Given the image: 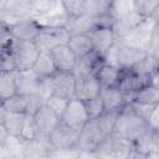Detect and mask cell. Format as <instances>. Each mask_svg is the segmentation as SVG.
Returning a JSON list of instances; mask_svg holds the SVG:
<instances>
[{
  "label": "cell",
  "mask_w": 159,
  "mask_h": 159,
  "mask_svg": "<svg viewBox=\"0 0 159 159\" xmlns=\"http://www.w3.org/2000/svg\"><path fill=\"white\" fill-rule=\"evenodd\" d=\"M148 127L147 120L139 117L129 103H125L119 111L112 134L134 142Z\"/></svg>",
  "instance_id": "cell-1"
},
{
  "label": "cell",
  "mask_w": 159,
  "mask_h": 159,
  "mask_svg": "<svg viewBox=\"0 0 159 159\" xmlns=\"http://www.w3.org/2000/svg\"><path fill=\"white\" fill-rule=\"evenodd\" d=\"M111 134L106 132L98 118L89 119L81 129V134L76 145V149L87 153H96L99 144Z\"/></svg>",
  "instance_id": "cell-2"
},
{
  "label": "cell",
  "mask_w": 159,
  "mask_h": 159,
  "mask_svg": "<svg viewBox=\"0 0 159 159\" xmlns=\"http://www.w3.org/2000/svg\"><path fill=\"white\" fill-rule=\"evenodd\" d=\"M155 22L150 20L149 17H145L139 26H137L132 32H129L125 36L118 37L117 42L120 46H127V47H133V48H139V50H148V46L152 40V35L155 27Z\"/></svg>",
  "instance_id": "cell-3"
},
{
  "label": "cell",
  "mask_w": 159,
  "mask_h": 159,
  "mask_svg": "<svg viewBox=\"0 0 159 159\" xmlns=\"http://www.w3.org/2000/svg\"><path fill=\"white\" fill-rule=\"evenodd\" d=\"M12 53L17 71L32 70L41 51L35 41H16L14 42Z\"/></svg>",
  "instance_id": "cell-4"
},
{
  "label": "cell",
  "mask_w": 159,
  "mask_h": 159,
  "mask_svg": "<svg viewBox=\"0 0 159 159\" xmlns=\"http://www.w3.org/2000/svg\"><path fill=\"white\" fill-rule=\"evenodd\" d=\"M71 37V34L66 29L62 27H41L39 35L35 39L36 45L39 46L40 51L51 52L53 48L61 45H66Z\"/></svg>",
  "instance_id": "cell-5"
},
{
  "label": "cell",
  "mask_w": 159,
  "mask_h": 159,
  "mask_svg": "<svg viewBox=\"0 0 159 159\" xmlns=\"http://www.w3.org/2000/svg\"><path fill=\"white\" fill-rule=\"evenodd\" d=\"M82 128L72 127L61 120L57 128L50 135V140L55 148V150H70L75 149L81 134Z\"/></svg>",
  "instance_id": "cell-6"
},
{
  "label": "cell",
  "mask_w": 159,
  "mask_h": 159,
  "mask_svg": "<svg viewBox=\"0 0 159 159\" xmlns=\"http://www.w3.org/2000/svg\"><path fill=\"white\" fill-rule=\"evenodd\" d=\"M4 27L16 41H35L41 30V25L34 17H25Z\"/></svg>",
  "instance_id": "cell-7"
},
{
  "label": "cell",
  "mask_w": 159,
  "mask_h": 159,
  "mask_svg": "<svg viewBox=\"0 0 159 159\" xmlns=\"http://www.w3.org/2000/svg\"><path fill=\"white\" fill-rule=\"evenodd\" d=\"M61 120L68 125L82 128L89 120L84 102L76 97L71 98L68 101V104H67L65 112L61 116Z\"/></svg>",
  "instance_id": "cell-8"
},
{
  "label": "cell",
  "mask_w": 159,
  "mask_h": 159,
  "mask_svg": "<svg viewBox=\"0 0 159 159\" xmlns=\"http://www.w3.org/2000/svg\"><path fill=\"white\" fill-rule=\"evenodd\" d=\"M34 19L41 25V27H62L66 26L70 16L63 6L62 0H58L50 10L34 16Z\"/></svg>",
  "instance_id": "cell-9"
},
{
  "label": "cell",
  "mask_w": 159,
  "mask_h": 159,
  "mask_svg": "<svg viewBox=\"0 0 159 159\" xmlns=\"http://www.w3.org/2000/svg\"><path fill=\"white\" fill-rule=\"evenodd\" d=\"M101 89L102 87L96 75L89 73L76 77V94H75L76 98L86 102L91 98L99 96Z\"/></svg>",
  "instance_id": "cell-10"
},
{
  "label": "cell",
  "mask_w": 159,
  "mask_h": 159,
  "mask_svg": "<svg viewBox=\"0 0 159 159\" xmlns=\"http://www.w3.org/2000/svg\"><path fill=\"white\" fill-rule=\"evenodd\" d=\"M88 34L92 39L93 50L99 55H103L117 41V36L112 26H96Z\"/></svg>",
  "instance_id": "cell-11"
},
{
  "label": "cell",
  "mask_w": 159,
  "mask_h": 159,
  "mask_svg": "<svg viewBox=\"0 0 159 159\" xmlns=\"http://www.w3.org/2000/svg\"><path fill=\"white\" fill-rule=\"evenodd\" d=\"M35 120L37 124L39 134L50 137L52 132L57 128V125L61 123V117L53 112L51 108H48L46 104L42 106L35 114Z\"/></svg>",
  "instance_id": "cell-12"
},
{
  "label": "cell",
  "mask_w": 159,
  "mask_h": 159,
  "mask_svg": "<svg viewBox=\"0 0 159 159\" xmlns=\"http://www.w3.org/2000/svg\"><path fill=\"white\" fill-rule=\"evenodd\" d=\"M53 88L55 94L65 97V98H73L76 94V76L73 72H65L57 71L53 76Z\"/></svg>",
  "instance_id": "cell-13"
},
{
  "label": "cell",
  "mask_w": 159,
  "mask_h": 159,
  "mask_svg": "<svg viewBox=\"0 0 159 159\" xmlns=\"http://www.w3.org/2000/svg\"><path fill=\"white\" fill-rule=\"evenodd\" d=\"M144 19H145L144 15H142L139 11L134 10V11H130L129 14H125L123 16L114 19L112 29H113V31L118 39V37L125 36L129 32H132L137 26H139L142 24V21Z\"/></svg>",
  "instance_id": "cell-14"
},
{
  "label": "cell",
  "mask_w": 159,
  "mask_h": 159,
  "mask_svg": "<svg viewBox=\"0 0 159 159\" xmlns=\"http://www.w3.org/2000/svg\"><path fill=\"white\" fill-rule=\"evenodd\" d=\"M51 55L53 57L55 65L57 67V71H65V72H72L78 57L76 53L71 50V47L66 45L57 46L51 51Z\"/></svg>",
  "instance_id": "cell-15"
},
{
  "label": "cell",
  "mask_w": 159,
  "mask_h": 159,
  "mask_svg": "<svg viewBox=\"0 0 159 159\" xmlns=\"http://www.w3.org/2000/svg\"><path fill=\"white\" fill-rule=\"evenodd\" d=\"M149 83H150V76L134 73L132 71H123L118 87L125 94H133Z\"/></svg>",
  "instance_id": "cell-16"
},
{
  "label": "cell",
  "mask_w": 159,
  "mask_h": 159,
  "mask_svg": "<svg viewBox=\"0 0 159 159\" xmlns=\"http://www.w3.org/2000/svg\"><path fill=\"white\" fill-rule=\"evenodd\" d=\"M2 12L4 15L9 14L10 17L15 19V22L25 17H31L32 0H5L2 4Z\"/></svg>",
  "instance_id": "cell-17"
},
{
  "label": "cell",
  "mask_w": 159,
  "mask_h": 159,
  "mask_svg": "<svg viewBox=\"0 0 159 159\" xmlns=\"http://www.w3.org/2000/svg\"><path fill=\"white\" fill-rule=\"evenodd\" d=\"M97 26L96 16L91 15L89 12H84L78 16H70L66 29L71 35L76 34H88L93 27Z\"/></svg>",
  "instance_id": "cell-18"
},
{
  "label": "cell",
  "mask_w": 159,
  "mask_h": 159,
  "mask_svg": "<svg viewBox=\"0 0 159 159\" xmlns=\"http://www.w3.org/2000/svg\"><path fill=\"white\" fill-rule=\"evenodd\" d=\"M99 96L104 103L106 111L120 109L125 104V93L118 86L102 87Z\"/></svg>",
  "instance_id": "cell-19"
},
{
  "label": "cell",
  "mask_w": 159,
  "mask_h": 159,
  "mask_svg": "<svg viewBox=\"0 0 159 159\" xmlns=\"http://www.w3.org/2000/svg\"><path fill=\"white\" fill-rule=\"evenodd\" d=\"M157 132L155 129L148 127L135 140L134 147L135 150L144 158L149 157L152 153L157 152Z\"/></svg>",
  "instance_id": "cell-20"
},
{
  "label": "cell",
  "mask_w": 159,
  "mask_h": 159,
  "mask_svg": "<svg viewBox=\"0 0 159 159\" xmlns=\"http://www.w3.org/2000/svg\"><path fill=\"white\" fill-rule=\"evenodd\" d=\"M147 55L148 53L144 50L127 47V46H120L119 47V68L122 71H129L139 61H142Z\"/></svg>",
  "instance_id": "cell-21"
},
{
  "label": "cell",
  "mask_w": 159,
  "mask_h": 159,
  "mask_svg": "<svg viewBox=\"0 0 159 159\" xmlns=\"http://www.w3.org/2000/svg\"><path fill=\"white\" fill-rule=\"evenodd\" d=\"M25 113L22 112H9L1 108V116H0V124L5 127V129L9 132V134L20 137L24 119H25Z\"/></svg>",
  "instance_id": "cell-22"
},
{
  "label": "cell",
  "mask_w": 159,
  "mask_h": 159,
  "mask_svg": "<svg viewBox=\"0 0 159 159\" xmlns=\"http://www.w3.org/2000/svg\"><path fill=\"white\" fill-rule=\"evenodd\" d=\"M40 77L34 70L17 71V92L25 96H30L37 91Z\"/></svg>",
  "instance_id": "cell-23"
},
{
  "label": "cell",
  "mask_w": 159,
  "mask_h": 159,
  "mask_svg": "<svg viewBox=\"0 0 159 159\" xmlns=\"http://www.w3.org/2000/svg\"><path fill=\"white\" fill-rule=\"evenodd\" d=\"M67 45L71 47V50L76 53L77 57H82L93 50V43L89 34H76L71 35Z\"/></svg>",
  "instance_id": "cell-24"
},
{
  "label": "cell",
  "mask_w": 159,
  "mask_h": 159,
  "mask_svg": "<svg viewBox=\"0 0 159 159\" xmlns=\"http://www.w3.org/2000/svg\"><path fill=\"white\" fill-rule=\"evenodd\" d=\"M35 73L42 78V77H51L53 76L56 72H57V67L55 65V61H53V57L51 55V52H47V51H41L34 68Z\"/></svg>",
  "instance_id": "cell-25"
},
{
  "label": "cell",
  "mask_w": 159,
  "mask_h": 159,
  "mask_svg": "<svg viewBox=\"0 0 159 159\" xmlns=\"http://www.w3.org/2000/svg\"><path fill=\"white\" fill-rule=\"evenodd\" d=\"M122 72H123L122 70L104 63L98 70L96 76L101 83V87H112V86H118L119 80L122 77Z\"/></svg>",
  "instance_id": "cell-26"
},
{
  "label": "cell",
  "mask_w": 159,
  "mask_h": 159,
  "mask_svg": "<svg viewBox=\"0 0 159 159\" xmlns=\"http://www.w3.org/2000/svg\"><path fill=\"white\" fill-rule=\"evenodd\" d=\"M17 93V71L1 72L0 76V98L5 101Z\"/></svg>",
  "instance_id": "cell-27"
},
{
  "label": "cell",
  "mask_w": 159,
  "mask_h": 159,
  "mask_svg": "<svg viewBox=\"0 0 159 159\" xmlns=\"http://www.w3.org/2000/svg\"><path fill=\"white\" fill-rule=\"evenodd\" d=\"M130 97V101L134 99V101H138V102H142V103H147V104H159V89L149 83L147 84L145 87H143L142 89L137 91L135 93L133 94H127Z\"/></svg>",
  "instance_id": "cell-28"
},
{
  "label": "cell",
  "mask_w": 159,
  "mask_h": 159,
  "mask_svg": "<svg viewBox=\"0 0 159 159\" xmlns=\"http://www.w3.org/2000/svg\"><path fill=\"white\" fill-rule=\"evenodd\" d=\"M27 106H29V97L21 93H15L10 98L1 101V108L9 112H27Z\"/></svg>",
  "instance_id": "cell-29"
},
{
  "label": "cell",
  "mask_w": 159,
  "mask_h": 159,
  "mask_svg": "<svg viewBox=\"0 0 159 159\" xmlns=\"http://www.w3.org/2000/svg\"><path fill=\"white\" fill-rule=\"evenodd\" d=\"M159 70V60L155 58L152 55H147L142 61H139L132 70V72L134 73H139V75H147V76H152L153 73H155Z\"/></svg>",
  "instance_id": "cell-30"
},
{
  "label": "cell",
  "mask_w": 159,
  "mask_h": 159,
  "mask_svg": "<svg viewBox=\"0 0 159 159\" xmlns=\"http://www.w3.org/2000/svg\"><path fill=\"white\" fill-rule=\"evenodd\" d=\"M37 135H39V129H37V124L35 120V116L32 113L26 112L20 138L25 142H30V140H34Z\"/></svg>",
  "instance_id": "cell-31"
},
{
  "label": "cell",
  "mask_w": 159,
  "mask_h": 159,
  "mask_svg": "<svg viewBox=\"0 0 159 159\" xmlns=\"http://www.w3.org/2000/svg\"><path fill=\"white\" fill-rule=\"evenodd\" d=\"M134 10H135V0H112L109 12L114 19H117Z\"/></svg>",
  "instance_id": "cell-32"
},
{
  "label": "cell",
  "mask_w": 159,
  "mask_h": 159,
  "mask_svg": "<svg viewBox=\"0 0 159 159\" xmlns=\"http://www.w3.org/2000/svg\"><path fill=\"white\" fill-rule=\"evenodd\" d=\"M84 104H86V109H87V113H88L89 119L99 118L106 112L104 103H103L101 96H97L94 98H91V99L86 101Z\"/></svg>",
  "instance_id": "cell-33"
},
{
  "label": "cell",
  "mask_w": 159,
  "mask_h": 159,
  "mask_svg": "<svg viewBox=\"0 0 159 159\" xmlns=\"http://www.w3.org/2000/svg\"><path fill=\"white\" fill-rule=\"evenodd\" d=\"M68 16H78L87 12L88 0H62Z\"/></svg>",
  "instance_id": "cell-34"
},
{
  "label": "cell",
  "mask_w": 159,
  "mask_h": 159,
  "mask_svg": "<svg viewBox=\"0 0 159 159\" xmlns=\"http://www.w3.org/2000/svg\"><path fill=\"white\" fill-rule=\"evenodd\" d=\"M112 0H88L87 12L93 16H101L109 12Z\"/></svg>",
  "instance_id": "cell-35"
},
{
  "label": "cell",
  "mask_w": 159,
  "mask_h": 159,
  "mask_svg": "<svg viewBox=\"0 0 159 159\" xmlns=\"http://www.w3.org/2000/svg\"><path fill=\"white\" fill-rule=\"evenodd\" d=\"M68 101H70L68 98H65V97H61V96H57V94H52L50 98L46 99L45 104L61 117L62 113L65 112L67 104H68Z\"/></svg>",
  "instance_id": "cell-36"
},
{
  "label": "cell",
  "mask_w": 159,
  "mask_h": 159,
  "mask_svg": "<svg viewBox=\"0 0 159 159\" xmlns=\"http://www.w3.org/2000/svg\"><path fill=\"white\" fill-rule=\"evenodd\" d=\"M45 101L50 98L52 94H55V88H53V78L51 77H42L39 81L37 91H36Z\"/></svg>",
  "instance_id": "cell-37"
},
{
  "label": "cell",
  "mask_w": 159,
  "mask_h": 159,
  "mask_svg": "<svg viewBox=\"0 0 159 159\" xmlns=\"http://www.w3.org/2000/svg\"><path fill=\"white\" fill-rule=\"evenodd\" d=\"M119 47H120L119 43L116 41V43L102 55L103 62L106 65H109V66H113L116 68H119Z\"/></svg>",
  "instance_id": "cell-38"
},
{
  "label": "cell",
  "mask_w": 159,
  "mask_h": 159,
  "mask_svg": "<svg viewBox=\"0 0 159 159\" xmlns=\"http://www.w3.org/2000/svg\"><path fill=\"white\" fill-rule=\"evenodd\" d=\"M127 103H129L130 107L133 108V111H134L139 117H142V118L145 119V120L148 119L149 114L152 113V111H153V108H154L153 104L142 103V102H138V101H134V99H132V101H129V102H127Z\"/></svg>",
  "instance_id": "cell-39"
},
{
  "label": "cell",
  "mask_w": 159,
  "mask_h": 159,
  "mask_svg": "<svg viewBox=\"0 0 159 159\" xmlns=\"http://www.w3.org/2000/svg\"><path fill=\"white\" fill-rule=\"evenodd\" d=\"M159 4V0H135V10L145 17L149 16L152 10Z\"/></svg>",
  "instance_id": "cell-40"
},
{
  "label": "cell",
  "mask_w": 159,
  "mask_h": 159,
  "mask_svg": "<svg viewBox=\"0 0 159 159\" xmlns=\"http://www.w3.org/2000/svg\"><path fill=\"white\" fill-rule=\"evenodd\" d=\"M147 53L152 55V56H154L155 58L159 60V27L157 25L154 27V31H153L152 40H150V43L148 46Z\"/></svg>",
  "instance_id": "cell-41"
},
{
  "label": "cell",
  "mask_w": 159,
  "mask_h": 159,
  "mask_svg": "<svg viewBox=\"0 0 159 159\" xmlns=\"http://www.w3.org/2000/svg\"><path fill=\"white\" fill-rule=\"evenodd\" d=\"M147 123L150 128L155 129V130H159V104H155L152 113L149 114L148 119H147Z\"/></svg>",
  "instance_id": "cell-42"
},
{
  "label": "cell",
  "mask_w": 159,
  "mask_h": 159,
  "mask_svg": "<svg viewBox=\"0 0 159 159\" xmlns=\"http://www.w3.org/2000/svg\"><path fill=\"white\" fill-rule=\"evenodd\" d=\"M150 20H153L155 24H159V4L152 10V12L149 14V16H148Z\"/></svg>",
  "instance_id": "cell-43"
},
{
  "label": "cell",
  "mask_w": 159,
  "mask_h": 159,
  "mask_svg": "<svg viewBox=\"0 0 159 159\" xmlns=\"http://www.w3.org/2000/svg\"><path fill=\"white\" fill-rule=\"evenodd\" d=\"M150 83L154 84L158 89H159V71H157L155 73H153L150 76Z\"/></svg>",
  "instance_id": "cell-44"
},
{
  "label": "cell",
  "mask_w": 159,
  "mask_h": 159,
  "mask_svg": "<svg viewBox=\"0 0 159 159\" xmlns=\"http://www.w3.org/2000/svg\"><path fill=\"white\" fill-rule=\"evenodd\" d=\"M157 26H158V27H159V24H157Z\"/></svg>",
  "instance_id": "cell-45"
},
{
  "label": "cell",
  "mask_w": 159,
  "mask_h": 159,
  "mask_svg": "<svg viewBox=\"0 0 159 159\" xmlns=\"http://www.w3.org/2000/svg\"><path fill=\"white\" fill-rule=\"evenodd\" d=\"M158 71H159V70H158Z\"/></svg>",
  "instance_id": "cell-46"
}]
</instances>
